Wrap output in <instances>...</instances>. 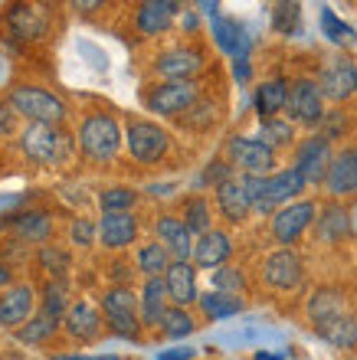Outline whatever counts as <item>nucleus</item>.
I'll use <instances>...</instances> for the list:
<instances>
[{
	"mask_svg": "<svg viewBox=\"0 0 357 360\" xmlns=\"http://www.w3.org/2000/svg\"><path fill=\"white\" fill-rule=\"evenodd\" d=\"M164 285H168V298L177 308H190L200 302V288H197V266L190 259H174L170 269L164 272Z\"/></svg>",
	"mask_w": 357,
	"mask_h": 360,
	"instance_id": "6ab92c4d",
	"label": "nucleus"
},
{
	"mask_svg": "<svg viewBox=\"0 0 357 360\" xmlns=\"http://www.w3.org/2000/svg\"><path fill=\"white\" fill-rule=\"evenodd\" d=\"M315 236H318L321 243H344V239L351 236V210L344 207L341 200H328V203L318 210Z\"/></svg>",
	"mask_w": 357,
	"mask_h": 360,
	"instance_id": "a878e982",
	"label": "nucleus"
},
{
	"mask_svg": "<svg viewBox=\"0 0 357 360\" xmlns=\"http://www.w3.org/2000/svg\"><path fill=\"white\" fill-rule=\"evenodd\" d=\"M331 158H334V144L325 138V134H308V138H301L295 144V151H292V167L301 174V177L321 187L325 177H328V167H331Z\"/></svg>",
	"mask_w": 357,
	"mask_h": 360,
	"instance_id": "f8f14e48",
	"label": "nucleus"
},
{
	"mask_svg": "<svg viewBox=\"0 0 357 360\" xmlns=\"http://www.w3.org/2000/svg\"><path fill=\"white\" fill-rule=\"evenodd\" d=\"M263 282L275 292H295L305 282V259L295 249H275L263 259Z\"/></svg>",
	"mask_w": 357,
	"mask_h": 360,
	"instance_id": "4468645a",
	"label": "nucleus"
},
{
	"mask_svg": "<svg viewBox=\"0 0 357 360\" xmlns=\"http://www.w3.org/2000/svg\"><path fill=\"white\" fill-rule=\"evenodd\" d=\"M10 229L23 243H46L53 233V219L46 210H23L17 217H10Z\"/></svg>",
	"mask_w": 357,
	"mask_h": 360,
	"instance_id": "c85d7f7f",
	"label": "nucleus"
},
{
	"mask_svg": "<svg viewBox=\"0 0 357 360\" xmlns=\"http://www.w3.org/2000/svg\"><path fill=\"white\" fill-rule=\"evenodd\" d=\"M325 95L318 89V79L311 76H295L289 82V105H285V118L299 128H308L315 134V128H321L325 122Z\"/></svg>",
	"mask_w": 357,
	"mask_h": 360,
	"instance_id": "0eeeda50",
	"label": "nucleus"
},
{
	"mask_svg": "<svg viewBox=\"0 0 357 360\" xmlns=\"http://www.w3.org/2000/svg\"><path fill=\"white\" fill-rule=\"evenodd\" d=\"M0 233H4V223H0Z\"/></svg>",
	"mask_w": 357,
	"mask_h": 360,
	"instance_id": "4d7b16f0",
	"label": "nucleus"
},
{
	"mask_svg": "<svg viewBox=\"0 0 357 360\" xmlns=\"http://www.w3.org/2000/svg\"><path fill=\"white\" fill-rule=\"evenodd\" d=\"M122 144H125V131L115 115L89 112L82 122H79L75 148H79L89 161H112L115 154L122 151Z\"/></svg>",
	"mask_w": 357,
	"mask_h": 360,
	"instance_id": "f257e3e1",
	"label": "nucleus"
},
{
	"mask_svg": "<svg viewBox=\"0 0 357 360\" xmlns=\"http://www.w3.org/2000/svg\"><path fill=\"white\" fill-rule=\"evenodd\" d=\"M53 360H118V357H85V354H59Z\"/></svg>",
	"mask_w": 357,
	"mask_h": 360,
	"instance_id": "603ef678",
	"label": "nucleus"
},
{
	"mask_svg": "<svg viewBox=\"0 0 357 360\" xmlns=\"http://www.w3.org/2000/svg\"><path fill=\"white\" fill-rule=\"evenodd\" d=\"M236 171H233V164L226 161V158H213V161L203 167V174H200V184L210 190H216L220 184H226V180H233Z\"/></svg>",
	"mask_w": 357,
	"mask_h": 360,
	"instance_id": "a18cd8bd",
	"label": "nucleus"
},
{
	"mask_svg": "<svg viewBox=\"0 0 357 360\" xmlns=\"http://www.w3.org/2000/svg\"><path fill=\"white\" fill-rule=\"evenodd\" d=\"M190 357H194V351H190V347H177V351L161 354V360H190Z\"/></svg>",
	"mask_w": 357,
	"mask_h": 360,
	"instance_id": "8fccbe9b",
	"label": "nucleus"
},
{
	"mask_svg": "<svg viewBox=\"0 0 357 360\" xmlns=\"http://www.w3.org/2000/svg\"><path fill=\"white\" fill-rule=\"evenodd\" d=\"M348 308H344V298H341L338 288H315L308 298V304H305V314H308L311 328H318V324L331 321V318H338V314H344Z\"/></svg>",
	"mask_w": 357,
	"mask_h": 360,
	"instance_id": "7c9ffc66",
	"label": "nucleus"
},
{
	"mask_svg": "<svg viewBox=\"0 0 357 360\" xmlns=\"http://www.w3.org/2000/svg\"><path fill=\"white\" fill-rule=\"evenodd\" d=\"M63 331H66V338L75 344H95L105 331V318L92 302L79 298V302L69 304L66 318H63Z\"/></svg>",
	"mask_w": 357,
	"mask_h": 360,
	"instance_id": "f3484780",
	"label": "nucleus"
},
{
	"mask_svg": "<svg viewBox=\"0 0 357 360\" xmlns=\"http://www.w3.org/2000/svg\"><path fill=\"white\" fill-rule=\"evenodd\" d=\"M315 79H318V89H321V95H325V102L344 105L357 95V63L348 53H331V56H325Z\"/></svg>",
	"mask_w": 357,
	"mask_h": 360,
	"instance_id": "6e6552de",
	"label": "nucleus"
},
{
	"mask_svg": "<svg viewBox=\"0 0 357 360\" xmlns=\"http://www.w3.org/2000/svg\"><path fill=\"white\" fill-rule=\"evenodd\" d=\"M305 190H308V180L301 177L295 167H282V171H275L265 177V197H269L275 213L282 207H289V203H295V200H301Z\"/></svg>",
	"mask_w": 357,
	"mask_h": 360,
	"instance_id": "b1692460",
	"label": "nucleus"
},
{
	"mask_svg": "<svg viewBox=\"0 0 357 360\" xmlns=\"http://www.w3.org/2000/svg\"><path fill=\"white\" fill-rule=\"evenodd\" d=\"M197 308L207 321H223V318H233V314L243 311V298L223 295V292H207V295H200Z\"/></svg>",
	"mask_w": 357,
	"mask_h": 360,
	"instance_id": "f704fd0d",
	"label": "nucleus"
},
{
	"mask_svg": "<svg viewBox=\"0 0 357 360\" xmlns=\"http://www.w3.org/2000/svg\"><path fill=\"white\" fill-rule=\"evenodd\" d=\"M138 203V190L132 187H102L99 190V207L102 213H132Z\"/></svg>",
	"mask_w": 357,
	"mask_h": 360,
	"instance_id": "ea45409f",
	"label": "nucleus"
},
{
	"mask_svg": "<svg viewBox=\"0 0 357 360\" xmlns=\"http://www.w3.org/2000/svg\"><path fill=\"white\" fill-rule=\"evenodd\" d=\"M154 239L170 252V259H194V243L197 236L187 229V223L177 213H161L154 219Z\"/></svg>",
	"mask_w": 357,
	"mask_h": 360,
	"instance_id": "a211bd4d",
	"label": "nucleus"
},
{
	"mask_svg": "<svg viewBox=\"0 0 357 360\" xmlns=\"http://www.w3.org/2000/svg\"><path fill=\"white\" fill-rule=\"evenodd\" d=\"M315 219H318V203L315 200H295L269 219V233L282 249H292L308 229H315Z\"/></svg>",
	"mask_w": 357,
	"mask_h": 360,
	"instance_id": "9d476101",
	"label": "nucleus"
},
{
	"mask_svg": "<svg viewBox=\"0 0 357 360\" xmlns=\"http://www.w3.org/2000/svg\"><path fill=\"white\" fill-rule=\"evenodd\" d=\"M17 122H20L17 108L10 105L7 95H0V138H10V134L17 131Z\"/></svg>",
	"mask_w": 357,
	"mask_h": 360,
	"instance_id": "de8ad7c7",
	"label": "nucleus"
},
{
	"mask_svg": "<svg viewBox=\"0 0 357 360\" xmlns=\"http://www.w3.org/2000/svg\"><path fill=\"white\" fill-rule=\"evenodd\" d=\"M256 360H282V354H256Z\"/></svg>",
	"mask_w": 357,
	"mask_h": 360,
	"instance_id": "864d4df0",
	"label": "nucleus"
},
{
	"mask_svg": "<svg viewBox=\"0 0 357 360\" xmlns=\"http://www.w3.org/2000/svg\"><path fill=\"white\" fill-rule=\"evenodd\" d=\"M177 13H184V7L174 4V0H144V4H138L132 13L134 33L142 39L161 37V33H168V30L174 27Z\"/></svg>",
	"mask_w": 357,
	"mask_h": 360,
	"instance_id": "dca6fc26",
	"label": "nucleus"
},
{
	"mask_svg": "<svg viewBox=\"0 0 357 360\" xmlns=\"http://www.w3.org/2000/svg\"><path fill=\"white\" fill-rule=\"evenodd\" d=\"M170 144H174L170 131L151 118H128L125 122V148L138 164H161L170 154Z\"/></svg>",
	"mask_w": 357,
	"mask_h": 360,
	"instance_id": "39448f33",
	"label": "nucleus"
},
{
	"mask_svg": "<svg viewBox=\"0 0 357 360\" xmlns=\"http://www.w3.org/2000/svg\"><path fill=\"white\" fill-rule=\"evenodd\" d=\"M253 105H256V115L259 122H269V118H279L289 105V82L282 76H273V79H263L256 86L253 95Z\"/></svg>",
	"mask_w": 357,
	"mask_h": 360,
	"instance_id": "bb28decb",
	"label": "nucleus"
},
{
	"mask_svg": "<svg viewBox=\"0 0 357 360\" xmlns=\"http://www.w3.org/2000/svg\"><path fill=\"white\" fill-rule=\"evenodd\" d=\"M348 360H357V347H354V351H351V354H348Z\"/></svg>",
	"mask_w": 357,
	"mask_h": 360,
	"instance_id": "6e6d98bb",
	"label": "nucleus"
},
{
	"mask_svg": "<svg viewBox=\"0 0 357 360\" xmlns=\"http://www.w3.org/2000/svg\"><path fill=\"white\" fill-rule=\"evenodd\" d=\"M177 122L184 124V128H190V131H210V128L220 122V105L203 95V98H200V102L194 105L184 118H177Z\"/></svg>",
	"mask_w": 357,
	"mask_h": 360,
	"instance_id": "4c0bfd02",
	"label": "nucleus"
},
{
	"mask_svg": "<svg viewBox=\"0 0 357 360\" xmlns=\"http://www.w3.org/2000/svg\"><path fill=\"white\" fill-rule=\"evenodd\" d=\"M4 27L13 39L20 43H30V39H39L46 33V10L37 7V4H13L4 13Z\"/></svg>",
	"mask_w": 357,
	"mask_h": 360,
	"instance_id": "412c9836",
	"label": "nucleus"
},
{
	"mask_svg": "<svg viewBox=\"0 0 357 360\" xmlns=\"http://www.w3.org/2000/svg\"><path fill=\"white\" fill-rule=\"evenodd\" d=\"M102 318L105 328L125 341H142V314H138V295L122 285H108L102 295Z\"/></svg>",
	"mask_w": 357,
	"mask_h": 360,
	"instance_id": "423d86ee",
	"label": "nucleus"
},
{
	"mask_svg": "<svg viewBox=\"0 0 357 360\" xmlns=\"http://www.w3.org/2000/svg\"><path fill=\"white\" fill-rule=\"evenodd\" d=\"M200 98H203L200 82H168V79H158V82L144 86L142 95L144 108L151 115H161V118H184Z\"/></svg>",
	"mask_w": 357,
	"mask_h": 360,
	"instance_id": "20e7f679",
	"label": "nucleus"
},
{
	"mask_svg": "<svg viewBox=\"0 0 357 360\" xmlns=\"http://www.w3.org/2000/svg\"><path fill=\"white\" fill-rule=\"evenodd\" d=\"M10 285H13V269H10L7 259H0V292L10 288Z\"/></svg>",
	"mask_w": 357,
	"mask_h": 360,
	"instance_id": "09e8293b",
	"label": "nucleus"
},
{
	"mask_svg": "<svg viewBox=\"0 0 357 360\" xmlns=\"http://www.w3.org/2000/svg\"><path fill=\"white\" fill-rule=\"evenodd\" d=\"M210 285H213V292L236 295L239 298L246 292V275L233 266H223V269H216V272H210Z\"/></svg>",
	"mask_w": 357,
	"mask_h": 360,
	"instance_id": "a19ab883",
	"label": "nucleus"
},
{
	"mask_svg": "<svg viewBox=\"0 0 357 360\" xmlns=\"http://www.w3.org/2000/svg\"><path fill=\"white\" fill-rule=\"evenodd\" d=\"M213 207H216V213L230 223V226H243L246 219L253 217V203H249V197H246L239 174L213 190Z\"/></svg>",
	"mask_w": 357,
	"mask_h": 360,
	"instance_id": "aec40b11",
	"label": "nucleus"
},
{
	"mask_svg": "<svg viewBox=\"0 0 357 360\" xmlns=\"http://www.w3.org/2000/svg\"><path fill=\"white\" fill-rule=\"evenodd\" d=\"M315 334H318L321 341H328L331 347H338V351H354L357 347V314H351V311L338 314V318L318 324Z\"/></svg>",
	"mask_w": 357,
	"mask_h": 360,
	"instance_id": "c756f323",
	"label": "nucleus"
},
{
	"mask_svg": "<svg viewBox=\"0 0 357 360\" xmlns=\"http://www.w3.org/2000/svg\"><path fill=\"white\" fill-rule=\"evenodd\" d=\"M213 43L223 49L226 56H233V63L249 56V33H246V27L236 17L213 20Z\"/></svg>",
	"mask_w": 357,
	"mask_h": 360,
	"instance_id": "cd10ccee",
	"label": "nucleus"
},
{
	"mask_svg": "<svg viewBox=\"0 0 357 360\" xmlns=\"http://www.w3.org/2000/svg\"><path fill=\"white\" fill-rule=\"evenodd\" d=\"M69 236H73V246H92L95 239H99V219H89V217H75L73 219V229H69Z\"/></svg>",
	"mask_w": 357,
	"mask_h": 360,
	"instance_id": "49530a36",
	"label": "nucleus"
},
{
	"mask_svg": "<svg viewBox=\"0 0 357 360\" xmlns=\"http://www.w3.org/2000/svg\"><path fill=\"white\" fill-rule=\"evenodd\" d=\"M170 252L164 246H161L158 239H148V243H142L138 246V252H134V266H138V272L144 275V278H164V272L170 269Z\"/></svg>",
	"mask_w": 357,
	"mask_h": 360,
	"instance_id": "473e14b6",
	"label": "nucleus"
},
{
	"mask_svg": "<svg viewBox=\"0 0 357 360\" xmlns=\"http://www.w3.org/2000/svg\"><path fill=\"white\" fill-rule=\"evenodd\" d=\"M177 217L187 223V229L194 233V236H203V233L213 229V207H210V200L203 197V193H190V197H184Z\"/></svg>",
	"mask_w": 357,
	"mask_h": 360,
	"instance_id": "2f4dec72",
	"label": "nucleus"
},
{
	"mask_svg": "<svg viewBox=\"0 0 357 360\" xmlns=\"http://www.w3.org/2000/svg\"><path fill=\"white\" fill-rule=\"evenodd\" d=\"M138 233H142V223L134 213H102L99 217V243L112 252L128 249L138 239Z\"/></svg>",
	"mask_w": 357,
	"mask_h": 360,
	"instance_id": "4be33fe9",
	"label": "nucleus"
},
{
	"mask_svg": "<svg viewBox=\"0 0 357 360\" xmlns=\"http://www.w3.org/2000/svg\"><path fill=\"white\" fill-rule=\"evenodd\" d=\"M233 72H236V79H239V82H246V79H249V59H236Z\"/></svg>",
	"mask_w": 357,
	"mask_h": 360,
	"instance_id": "3c124183",
	"label": "nucleus"
},
{
	"mask_svg": "<svg viewBox=\"0 0 357 360\" xmlns=\"http://www.w3.org/2000/svg\"><path fill=\"white\" fill-rule=\"evenodd\" d=\"M259 141L265 144V148H273L275 154L279 151H285V148H292L295 151V124L289 122V118H269V122H259V134H256Z\"/></svg>",
	"mask_w": 357,
	"mask_h": 360,
	"instance_id": "72a5a7b5",
	"label": "nucleus"
},
{
	"mask_svg": "<svg viewBox=\"0 0 357 360\" xmlns=\"http://www.w3.org/2000/svg\"><path fill=\"white\" fill-rule=\"evenodd\" d=\"M269 20H273V30H275V33L292 37V33L299 30L301 7H299V4H273V10H269Z\"/></svg>",
	"mask_w": 357,
	"mask_h": 360,
	"instance_id": "79ce46f5",
	"label": "nucleus"
},
{
	"mask_svg": "<svg viewBox=\"0 0 357 360\" xmlns=\"http://www.w3.org/2000/svg\"><path fill=\"white\" fill-rule=\"evenodd\" d=\"M59 328H63V318H56V314H49L39 308V311L17 331V341L20 344H43L46 338H53Z\"/></svg>",
	"mask_w": 357,
	"mask_h": 360,
	"instance_id": "c9c22d12",
	"label": "nucleus"
},
{
	"mask_svg": "<svg viewBox=\"0 0 357 360\" xmlns=\"http://www.w3.org/2000/svg\"><path fill=\"white\" fill-rule=\"evenodd\" d=\"M325 193L328 200H348L357 193V144H344L334 151L328 167V177H325Z\"/></svg>",
	"mask_w": 357,
	"mask_h": 360,
	"instance_id": "2eb2a0df",
	"label": "nucleus"
},
{
	"mask_svg": "<svg viewBox=\"0 0 357 360\" xmlns=\"http://www.w3.org/2000/svg\"><path fill=\"white\" fill-rule=\"evenodd\" d=\"M0 360H20L17 354H0Z\"/></svg>",
	"mask_w": 357,
	"mask_h": 360,
	"instance_id": "5fc2aeb1",
	"label": "nucleus"
},
{
	"mask_svg": "<svg viewBox=\"0 0 357 360\" xmlns=\"http://www.w3.org/2000/svg\"><path fill=\"white\" fill-rule=\"evenodd\" d=\"M168 308H170V298H168V285H164V278H144L142 292H138L142 328H161Z\"/></svg>",
	"mask_w": 357,
	"mask_h": 360,
	"instance_id": "393cba45",
	"label": "nucleus"
},
{
	"mask_svg": "<svg viewBox=\"0 0 357 360\" xmlns=\"http://www.w3.org/2000/svg\"><path fill=\"white\" fill-rule=\"evenodd\" d=\"M230 256H233V239H230V233L226 229H210V233H203V236H197V243H194V266L197 269H223L226 262H230Z\"/></svg>",
	"mask_w": 357,
	"mask_h": 360,
	"instance_id": "5701e85b",
	"label": "nucleus"
},
{
	"mask_svg": "<svg viewBox=\"0 0 357 360\" xmlns=\"http://www.w3.org/2000/svg\"><path fill=\"white\" fill-rule=\"evenodd\" d=\"M39 288L33 282H13L0 292V328L4 331H20L23 324L39 311Z\"/></svg>",
	"mask_w": 357,
	"mask_h": 360,
	"instance_id": "ddd939ff",
	"label": "nucleus"
},
{
	"mask_svg": "<svg viewBox=\"0 0 357 360\" xmlns=\"http://www.w3.org/2000/svg\"><path fill=\"white\" fill-rule=\"evenodd\" d=\"M321 30H325V37L334 43V46H348L351 39H354V30L344 23V20H338V13L334 10H321Z\"/></svg>",
	"mask_w": 357,
	"mask_h": 360,
	"instance_id": "c03bdc74",
	"label": "nucleus"
},
{
	"mask_svg": "<svg viewBox=\"0 0 357 360\" xmlns=\"http://www.w3.org/2000/svg\"><path fill=\"white\" fill-rule=\"evenodd\" d=\"M69 285L63 278H49L43 288H39V308L49 314H56V318H66L69 311Z\"/></svg>",
	"mask_w": 357,
	"mask_h": 360,
	"instance_id": "e433bc0d",
	"label": "nucleus"
},
{
	"mask_svg": "<svg viewBox=\"0 0 357 360\" xmlns=\"http://www.w3.org/2000/svg\"><path fill=\"white\" fill-rule=\"evenodd\" d=\"M37 259H39V266L49 272V278H63V282H66V272H69V252L66 249L46 243V246H39Z\"/></svg>",
	"mask_w": 357,
	"mask_h": 360,
	"instance_id": "37998d69",
	"label": "nucleus"
},
{
	"mask_svg": "<svg viewBox=\"0 0 357 360\" xmlns=\"http://www.w3.org/2000/svg\"><path fill=\"white\" fill-rule=\"evenodd\" d=\"M226 161L233 164L236 174H246V177L275 174V151L265 148L259 138H246V134H233L226 141Z\"/></svg>",
	"mask_w": 357,
	"mask_h": 360,
	"instance_id": "1a4fd4ad",
	"label": "nucleus"
},
{
	"mask_svg": "<svg viewBox=\"0 0 357 360\" xmlns=\"http://www.w3.org/2000/svg\"><path fill=\"white\" fill-rule=\"evenodd\" d=\"M207 66V56L197 43H180L170 46L164 53H158L154 59V76L168 79V82H197V76Z\"/></svg>",
	"mask_w": 357,
	"mask_h": 360,
	"instance_id": "9b49d317",
	"label": "nucleus"
},
{
	"mask_svg": "<svg viewBox=\"0 0 357 360\" xmlns=\"http://www.w3.org/2000/svg\"><path fill=\"white\" fill-rule=\"evenodd\" d=\"M20 148L33 164L39 167H63L73 158L75 141L63 124H30L20 134Z\"/></svg>",
	"mask_w": 357,
	"mask_h": 360,
	"instance_id": "f03ea898",
	"label": "nucleus"
},
{
	"mask_svg": "<svg viewBox=\"0 0 357 360\" xmlns=\"http://www.w3.org/2000/svg\"><path fill=\"white\" fill-rule=\"evenodd\" d=\"M7 98L20 118H27L30 124H63L69 115L66 102L59 95H53L43 86H33V82H13Z\"/></svg>",
	"mask_w": 357,
	"mask_h": 360,
	"instance_id": "7ed1b4c3",
	"label": "nucleus"
},
{
	"mask_svg": "<svg viewBox=\"0 0 357 360\" xmlns=\"http://www.w3.org/2000/svg\"><path fill=\"white\" fill-rule=\"evenodd\" d=\"M194 331H197V318L190 314V308H177V304H170L168 314H164V321H161V334L180 341V338H187V334H194Z\"/></svg>",
	"mask_w": 357,
	"mask_h": 360,
	"instance_id": "58836bf2",
	"label": "nucleus"
}]
</instances>
